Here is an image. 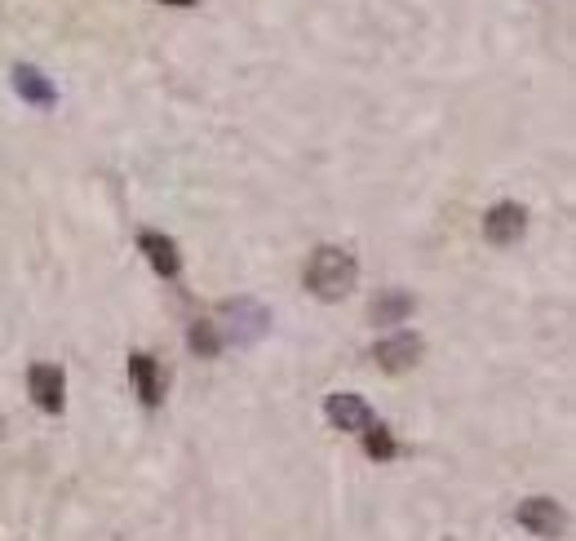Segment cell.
Here are the masks:
<instances>
[{"label":"cell","instance_id":"1","mask_svg":"<svg viewBox=\"0 0 576 541\" xmlns=\"http://www.w3.org/2000/svg\"><path fill=\"white\" fill-rule=\"evenodd\" d=\"M355 280H359V262L346 249H337V244H320L311 253V262H306V289L320 302H342L355 289Z\"/></svg>","mask_w":576,"mask_h":541},{"label":"cell","instance_id":"2","mask_svg":"<svg viewBox=\"0 0 576 541\" xmlns=\"http://www.w3.org/2000/svg\"><path fill=\"white\" fill-rule=\"evenodd\" d=\"M213 329H218L222 346H253V342L266 338V329H271V311H266L262 302H253V298L222 302Z\"/></svg>","mask_w":576,"mask_h":541},{"label":"cell","instance_id":"3","mask_svg":"<svg viewBox=\"0 0 576 541\" xmlns=\"http://www.w3.org/2000/svg\"><path fill=\"white\" fill-rule=\"evenodd\" d=\"M523 231H528V209H523V204L501 200V204H492V209L483 213V236H488L492 244H514Z\"/></svg>","mask_w":576,"mask_h":541},{"label":"cell","instance_id":"4","mask_svg":"<svg viewBox=\"0 0 576 541\" xmlns=\"http://www.w3.org/2000/svg\"><path fill=\"white\" fill-rule=\"evenodd\" d=\"M514 519H519L532 537H559L563 533V510L554 506L550 497H528V502H519Z\"/></svg>","mask_w":576,"mask_h":541},{"label":"cell","instance_id":"5","mask_svg":"<svg viewBox=\"0 0 576 541\" xmlns=\"http://www.w3.org/2000/svg\"><path fill=\"white\" fill-rule=\"evenodd\" d=\"M421 342L417 333H395V338H386V342H377V351H373V360L382 364L386 373H404V369H413V364L421 360Z\"/></svg>","mask_w":576,"mask_h":541},{"label":"cell","instance_id":"6","mask_svg":"<svg viewBox=\"0 0 576 541\" xmlns=\"http://www.w3.org/2000/svg\"><path fill=\"white\" fill-rule=\"evenodd\" d=\"M324 417L337 431H368V426H373V408L359 400V395H328Z\"/></svg>","mask_w":576,"mask_h":541},{"label":"cell","instance_id":"7","mask_svg":"<svg viewBox=\"0 0 576 541\" xmlns=\"http://www.w3.org/2000/svg\"><path fill=\"white\" fill-rule=\"evenodd\" d=\"M27 386H32V400L45 408V413H63V373L54 369V364H32V373H27Z\"/></svg>","mask_w":576,"mask_h":541},{"label":"cell","instance_id":"8","mask_svg":"<svg viewBox=\"0 0 576 541\" xmlns=\"http://www.w3.org/2000/svg\"><path fill=\"white\" fill-rule=\"evenodd\" d=\"M129 377H133V386H138V400L147 404V408H156L164 400V377H160V364L151 360V355H129Z\"/></svg>","mask_w":576,"mask_h":541},{"label":"cell","instance_id":"9","mask_svg":"<svg viewBox=\"0 0 576 541\" xmlns=\"http://www.w3.org/2000/svg\"><path fill=\"white\" fill-rule=\"evenodd\" d=\"M138 249L147 253V262L164 275V280H178L182 258H178V249H173L169 236H160V231H142V236H138Z\"/></svg>","mask_w":576,"mask_h":541},{"label":"cell","instance_id":"10","mask_svg":"<svg viewBox=\"0 0 576 541\" xmlns=\"http://www.w3.org/2000/svg\"><path fill=\"white\" fill-rule=\"evenodd\" d=\"M14 89L32 102V107H54L58 102V89L49 85V76L40 67H14Z\"/></svg>","mask_w":576,"mask_h":541},{"label":"cell","instance_id":"11","mask_svg":"<svg viewBox=\"0 0 576 541\" xmlns=\"http://www.w3.org/2000/svg\"><path fill=\"white\" fill-rule=\"evenodd\" d=\"M408 315H413V298H408V293H382V298L373 302V320L377 324H395V320H408Z\"/></svg>","mask_w":576,"mask_h":541},{"label":"cell","instance_id":"12","mask_svg":"<svg viewBox=\"0 0 576 541\" xmlns=\"http://www.w3.org/2000/svg\"><path fill=\"white\" fill-rule=\"evenodd\" d=\"M187 342H191V351H195V355H204V360H213V355L222 351V342H218V329H213V320H195L191 329H187Z\"/></svg>","mask_w":576,"mask_h":541},{"label":"cell","instance_id":"13","mask_svg":"<svg viewBox=\"0 0 576 541\" xmlns=\"http://www.w3.org/2000/svg\"><path fill=\"white\" fill-rule=\"evenodd\" d=\"M364 453L373 457V462H390V457L399 453V444H395V435H390L386 426H377V422H373V426L364 431Z\"/></svg>","mask_w":576,"mask_h":541},{"label":"cell","instance_id":"14","mask_svg":"<svg viewBox=\"0 0 576 541\" xmlns=\"http://www.w3.org/2000/svg\"><path fill=\"white\" fill-rule=\"evenodd\" d=\"M164 5H173V9H191V5H200V0H164Z\"/></svg>","mask_w":576,"mask_h":541}]
</instances>
